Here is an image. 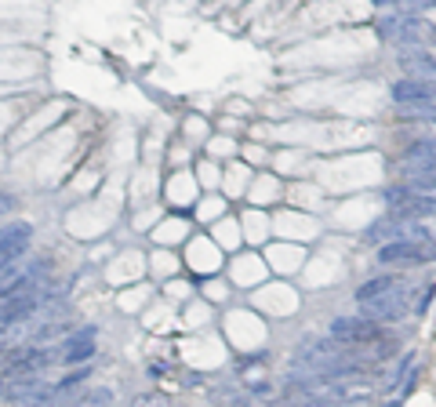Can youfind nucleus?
Listing matches in <instances>:
<instances>
[{
	"label": "nucleus",
	"mask_w": 436,
	"mask_h": 407,
	"mask_svg": "<svg viewBox=\"0 0 436 407\" xmlns=\"http://www.w3.org/2000/svg\"><path fill=\"white\" fill-rule=\"evenodd\" d=\"M393 287H400V280L396 276H375V280H367V284L356 291V302H375L378 295H386V291H393Z\"/></svg>",
	"instance_id": "9b49d317"
},
{
	"label": "nucleus",
	"mask_w": 436,
	"mask_h": 407,
	"mask_svg": "<svg viewBox=\"0 0 436 407\" xmlns=\"http://www.w3.org/2000/svg\"><path fill=\"white\" fill-rule=\"evenodd\" d=\"M41 284H44V265L15 258L11 265L0 270V302L15 298V295H33V291H41Z\"/></svg>",
	"instance_id": "f03ea898"
},
{
	"label": "nucleus",
	"mask_w": 436,
	"mask_h": 407,
	"mask_svg": "<svg viewBox=\"0 0 436 407\" xmlns=\"http://www.w3.org/2000/svg\"><path fill=\"white\" fill-rule=\"evenodd\" d=\"M135 407H164V397L160 393H142V397H135Z\"/></svg>",
	"instance_id": "ddd939ff"
},
{
	"label": "nucleus",
	"mask_w": 436,
	"mask_h": 407,
	"mask_svg": "<svg viewBox=\"0 0 436 407\" xmlns=\"http://www.w3.org/2000/svg\"><path fill=\"white\" fill-rule=\"evenodd\" d=\"M433 84H422V80H411V76H404V80H396L389 87V95L396 106H407V102H433Z\"/></svg>",
	"instance_id": "1a4fd4ad"
},
{
	"label": "nucleus",
	"mask_w": 436,
	"mask_h": 407,
	"mask_svg": "<svg viewBox=\"0 0 436 407\" xmlns=\"http://www.w3.org/2000/svg\"><path fill=\"white\" fill-rule=\"evenodd\" d=\"M305 407H349V404H345V400H309V404H305Z\"/></svg>",
	"instance_id": "4468645a"
},
{
	"label": "nucleus",
	"mask_w": 436,
	"mask_h": 407,
	"mask_svg": "<svg viewBox=\"0 0 436 407\" xmlns=\"http://www.w3.org/2000/svg\"><path fill=\"white\" fill-rule=\"evenodd\" d=\"M378 262H404V265H418V262H436V240H429L426 229L407 226V233L400 240H389V244L378 248Z\"/></svg>",
	"instance_id": "f257e3e1"
},
{
	"label": "nucleus",
	"mask_w": 436,
	"mask_h": 407,
	"mask_svg": "<svg viewBox=\"0 0 436 407\" xmlns=\"http://www.w3.org/2000/svg\"><path fill=\"white\" fill-rule=\"evenodd\" d=\"M8 208H11V197H8V193H0V214H4Z\"/></svg>",
	"instance_id": "dca6fc26"
},
{
	"label": "nucleus",
	"mask_w": 436,
	"mask_h": 407,
	"mask_svg": "<svg viewBox=\"0 0 436 407\" xmlns=\"http://www.w3.org/2000/svg\"><path fill=\"white\" fill-rule=\"evenodd\" d=\"M404 109V120H436V106L433 102H407Z\"/></svg>",
	"instance_id": "f8f14e48"
},
{
	"label": "nucleus",
	"mask_w": 436,
	"mask_h": 407,
	"mask_svg": "<svg viewBox=\"0 0 436 407\" xmlns=\"http://www.w3.org/2000/svg\"><path fill=\"white\" fill-rule=\"evenodd\" d=\"M360 309H364V316H371V320H400V316L407 313V291L393 287V291H386V295H378L375 302H364Z\"/></svg>",
	"instance_id": "20e7f679"
},
{
	"label": "nucleus",
	"mask_w": 436,
	"mask_h": 407,
	"mask_svg": "<svg viewBox=\"0 0 436 407\" xmlns=\"http://www.w3.org/2000/svg\"><path fill=\"white\" fill-rule=\"evenodd\" d=\"M30 240H33V226L30 222H11V226L0 229V270L11 265L15 258H22L25 248H30Z\"/></svg>",
	"instance_id": "7ed1b4c3"
},
{
	"label": "nucleus",
	"mask_w": 436,
	"mask_h": 407,
	"mask_svg": "<svg viewBox=\"0 0 436 407\" xmlns=\"http://www.w3.org/2000/svg\"><path fill=\"white\" fill-rule=\"evenodd\" d=\"M426 164H436V138L415 142V146H407V153H404V171H411V168H426Z\"/></svg>",
	"instance_id": "9d476101"
},
{
	"label": "nucleus",
	"mask_w": 436,
	"mask_h": 407,
	"mask_svg": "<svg viewBox=\"0 0 436 407\" xmlns=\"http://www.w3.org/2000/svg\"><path fill=\"white\" fill-rule=\"evenodd\" d=\"M91 356H95V327L76 331L66 346H62V360L66 364H84V360H91Z\"/></svg>",
	"instance_id": "0eeeda50"
},
{
	"label": "nucleus",
	"mask_w": 436,
	"mask_h": 407,
	"mask_svg": "<svg viewBox=\"0 0 436 407\" xmlns=\"http://www.w3.org/2000/svg\"><path fill=\"white\" fill-rule=\"evenodd\" d=\"M375 4H378V8H389V4H396V0H375Z\"/></svg>",
	"instance_id": "f3484780"
},
{
	"label": "nucleus",
	"mask_w": 436,
	"mask_h": 407,
	"mask_svg": "<svg viewBox=\"0 0 436 407\" xmlns=\"http://www.w3.org/2000/svg\"><path fill=\"white\" fill-rule=\"evenodd\" d=\"M396 44H404V47H436V25L429 22H422V19H400V25H396V36H393Z\"/></svg>",
	"instance_id": "39448f33"
},
{
	"label": "nucleus",
	"mask_w": 436,
	"mask_h": 407,
	"mask_svg": "<svg viewBox=\"0 0 436 407\" xmlns=\"http://www.w3.org/2000/svg\"><path fill=\"white\" fill-rule=\"evenodd\" d=\"M407 8H418V11H426V8H436V0H404Z\"/></svg>",
	"instance_id": "2eb2a0df"
},
{
	"label": "nucleus",
	"mask_w": 436,
	"mask_h": 407,
	"mask_svg": "<svg viewBox=\"0 0 436 407\" xmlns=\"http://www.w3.org/2000/svg\"><path fill=\"white\" fill-rule=\"evenodd\" d=\"M331 338L342 342V346H364V342H375L378 338V327L375 320H335L331 324Z\"/></svg>",
	"instance_id": "423d86ee"
},
{
	"label": "nucleus",
	"mask_w": 436,
	"mask_h": 407,
	"mask_svg": "<svg viewBox=\"0 0 436 407\" xmlns=\"http://www.w3.org/2000/svg\"><path fill=\"white\" fill-rule=\"evenodd\" d=\"M400 69L411 76V80L436 84V58H429L426 51H407V55L400 58Z\"/></svg>",
	"instance_id": "6e6552de"
},
{
	"label": "nucleus",
	"mask_w": 436,
	"mask_h": 407,
	"mask_svg": "<svg viewBox=\"0 0 436 407\" xmlns=\"http://www.w3.org/2000/svg\"><path fill=\"white\" fill-rule=\"evenodd\" d=\"M386 407H400V404H396V400H393V404H386Z\"/></svg>",
	"instance_id": "a211bd4d"
}]
</instances>
